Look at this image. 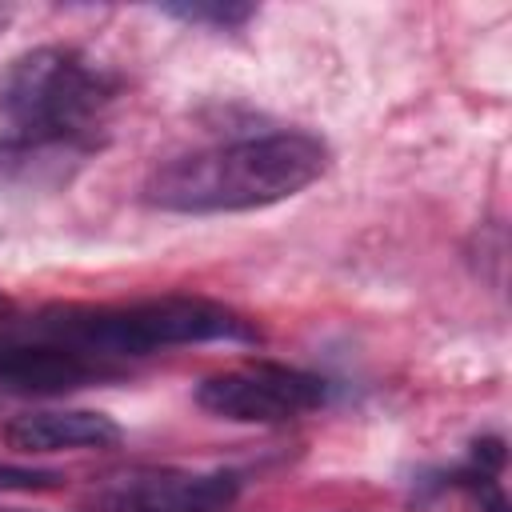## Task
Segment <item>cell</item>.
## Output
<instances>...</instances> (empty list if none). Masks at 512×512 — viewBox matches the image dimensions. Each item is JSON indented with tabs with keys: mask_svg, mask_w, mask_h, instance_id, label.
<instances>
[{
	"mask_svg": "<svg viewBox=\"0 0 512 512\" xmlns=\"http://www.w3.org/2000/svg\"><path fill=\"white\" fill-rule=\"evenodd\" d=\"M324 172L328 144L312 132L284 128L168 160L144 180V200L160 212L180 216L252 212L304 192Z\"/></svg>",
	"mask_w": 512,
	"mask_h": 512,
	"instance_id": "6da1fadb",
	"label": "cell"
},
{
	"mask_svg": "<svg viewBox=\"0 0 512 512\" xmlns=\"http://www.w3.org/2000/svg\"><path fill=\"white\" fill-rule=\"evenodd\" d=\"M40 340L84 356H144L180 344H256L260 328L228 304L204 296H152L132 304H56L32 320Z\"/></svg>",
	"mask_w": 512,
	"mask_h": 512,
	"instance_id": "7a4b0ae2",
	"label": "cell"
},
{
	"mask_svg": "<svg viewBox=\"0 0 512 512\" xmlns=\"http://www.w3.org/2000/svg\"><path fill=\"white\" fill-rule=\"evenodd\" d=\"M120 80L76 48L44 44L16 56L0 76V116L12 128L80 132L112 104Z\"/></svg>",
	"mask_w": 512,
	"mask_h": 512,
	"instance_id": "3957f363",
	"label": "cell"
},
{
	"mask_svg": "<svg viewBox=\"0 0 512 512\" xmlns=\"http://www.w3.org/2000/svg\"><path fill=\"white\" fill-rule=\"evenodd\" d=\"M328 400V384L312 372L284 364H248L232 372H216L196 384V404L208 416L236 424H284Z\"/></svg>",
	"mask_w": 512,
	"mask_h": 512,
	"instance_id": "277c9868",
	"label": "cell"
},
{
	"mask_svg": "<svg viewBox=\"0 0 512 512\" xmlns=\"http://www.w3.org/2000/svg\"><path fill=\"white\" fill-rule=\"evenodd\" d=\"M236 472H184V468H148L112 480L100 492L108 512H220L236 500Z\"/></svg>",
	"mask_w": 512,
	"mask_h": 512,
	"instance_id": "5b68a950",
	"label": "cell"
},
{
	"mask_svg": "<svg viewBox=\"0 0 512 512\" xmlns=\"http://www.w3.org/2000/svg\"><path fill=\"white\" fill-rule=\"evenodd\" d=\"M100 140L80 132L52 128H8L0 136V188H56L68 184L92 156Z\"/></svg>",
	"mask_w": 512,
	"mask_h": 512,
	"instance_id": "8992f818",
	"label": "cell"
},
{
	"mask_svg": "<svg viewBox=\"0 0 512 512\" xmlns=\"http://www.w3.org/2000/svg\"><path fill=\"white\" fill-rule=\"evenodd\" d=\"M108 376H116L108 360L84 356L76 348H64L52 340H36V344L0 340V384L12 392L52 396V392H72V388H84Z\"/></svg>",
	"mask_w": 512,
	"mask_h": 512,
	"instance_id": "52a82bcc",
	"label": "cell"
},
{
	"mask_svg": "<svg viewBox=\"0 0 512 512\" xmlns=\"http://www.w3.org/2000/svg\"><path fill=\"white\" fill-rule=\"evenodd\" d=\"M4 444L12 452H28V456L112 448V444H120V424L96 408H36V412H20L4 424Z\"/></svg>",
	"mask_w": 512,
	"mask_h": 512,
	"instance_id": "ba28073f",
	"label": "cell"
},
{
	"mask_svg": "<svg viewBox=\"0 0 512 512\" xmlns=\"http://www.w3.org/2000/svg\"><path fill=\"white\" fill-rule=\"evenodd\" d=\"M164 16H176L184 24L212 28V32H236L256 16V8L232 4V0H196V4H164Z\"/></svg>",
	"mask_w": 512,
	"mask_h": 512,
	"instance_id": "9c48e42d",
	"label": "cell"
},
{
	"mask_svg": "<svg viewBox=\"0 0 512 512\" xmlns=\"http://www.w3.org/2000/svg\"><path fill=\"white\" fill-rule=\"evenodd\" d=\"M64 476L52 468H24V464H0V492H48L60 488Z\"/></svg>",
	"mask_w": 512,
	"mask_h": 512,
	"instance_id": "30bf717a",
	"label": "cell"
}]
</instances>
